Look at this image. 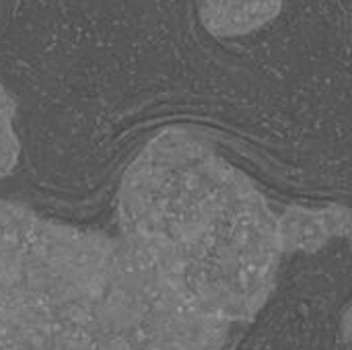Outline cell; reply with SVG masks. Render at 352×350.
<instances>
[{"mask_svg": "<svg viewBox=\"0 0 352 350\" xmlns=\"http://www.w3.org/2000/svg\"><path fill=\"white\" fill-rule=\"evenodd\" d=\"M227 332L126 235L37 217L0 258V350H221Z\"/></svg>", "mask_w": 352, "mask_h": 350, "instance_id": "cell-1", "label": "cell"}, {"mask_svg": "<svg viewBox=\"0 0 352 350\" xmlns=\"http://www.w3.org/2000/svg\"><path fill=\"white\" fill-rule=\"evenodd\" d=\"M118 217L208 316L233 326L266 305L283 258L276 212L206 136L157 132L120 179Z\"/></svg>", "mask_w": 352, "mask_h": 350, "instance_id": "cell-2", "label": "cell"}, {"mask_svg": "<svg viewBox=\"0 0 352 350\" xmlns=\"http://www.w3.org/2000/svg\"><path fill=\"white\" fill-rule=\"evenodd\" d=\"M283 256L316 254L336 239L352 237V210L342 204L289 206L276 215Z\"/></svg>", "mask_w": 352, "mask_h": 350, "instance_id": "cell-3", "label": "cell"}, {"mask_svg": "<svg viewBox=\"0 0 352 350\" xmlns=\"http://www.w3.org/2000/svg\"><path fill=\"white\" fill-rule=\"evenodd\" d=\"M285 0H202L200 19L204 29L214 37L250 35L283 10Z\"/></svg>", "mask_w": 352, "mask_h": 350, "instance_id": "cell-4", "label": "cell"}, {"mask_svg": "<svg viewBox=\"0 0 352 350\" xmlns=\"http://www.w3.org/2000/svg\"><path fill=\"white\" fill-rule=\"evenodd\" d=\"M14 113L16 105L10 93L0 85V179L12 173L21 153V144L12 126Z\"/></svg>", "mask_w": 352, "mask_h": 350, "instance_id": "cell-5", "label": "cell"}, {"mask_svg": "<svg viewBox=\"0 0 352 350\" xmlns=\"http://www.w3.org/2000/svg\"><path fill=\"white\" fill-rule=\"evenodd\" d=\"M342 330H344V336H346V340H349V342L352 344V303H351V307H349V311H346V316H344Z\"/></svg>", "mask_w": 352, "mask_h": 350, "instance_id": "cell-6", "label": "cell"}]
</instances>
